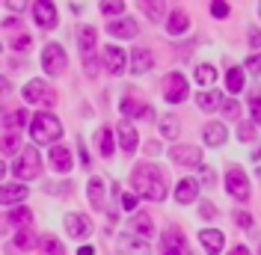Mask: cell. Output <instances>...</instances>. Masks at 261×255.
Instances as JSON below:
<instances>
[{"label":"cell","mask_w":261,"mask_h":255,"mask_svg":"<svg viewBox=\"0 0 261 255\" xmlns=\"http://www.w3.org/2000/svg\"><path fill=\"white\" fill-rule=\"evenodd\" d=\"M134 196H143L148 202H163L166 199V172L154 163H143L134 169Z\"/></svg>","instance_id":"cell-1"},{"label":"cell","mask_w":261,"mask_h":255,"mask_svg":"<svg viewBox=\"0 0 261 255\" xmlns=\"http://www.w3.org/2000/svg\"><path fill=\"white\" fill-rule=\"evenodd\" d=\"M30 137H33V145H54L63 137V125L50 113H36L30 119Z\"/></svg>","instance_id":"cell-2"},{"label":"cell","mask_w":261,"mask_h":255,"mask_svg":"<svg viewBox=\"0 0 261 255\" xmlns=\"http://www.w3.org/2000/svg\"><path fill=\"white\" fill-rule=\"evenodd\" d=\"M24 101L27 104H36V107H54L57 104V92H54V86H48L45 80H30L27 86H24Z\"/></svg>","instance_id":"cell-3"},{"label":"cell","mask_w":261,"mask_h":255,"mask_svg":"<svg viewBox=\"0 0 261 255\" xmlns=\"http://www.w3.org/2000/svg\"><path fill=\"white\" fill-rule=\"evenodd\" d=\"M12 172H15L18 178H36L39 172H42V155H39V148H36V145L21 148V155H18Z\"/></svg>","instance_id":"cell-4"},{"label":"cell","mask_w":261,"mask_h":255,"mask_svg":"<svg viewBox=\"0 0 261 255\" xmlns=\"http://www.w3.org/2000/svg\"><path fill=\"white\" fill-rule=\"evenodd\" d=\"M187 95H190V89H187L184 74L172 71V74H166V78H163V98H166L169 104H181Z\"/></svg>","instance_id":"cell-5"},{"label":"cell","mask_w":261,"mask_h":255,"mask_svg":"<svg viewBox=\"0 0 261 255\" xmlns=\"http://www.w3.org/2000/svg\"><path fill=\"white\" fill-rule=\"evenodd\" d=\"M226 190L238 199V202H246L249 199V178L241 166H231L226 172Z\"/></svg>","instance_id":"cell-6"},{"label":"cell","mask_w":261,"mask_h":255,"mask_svg":"<svg viewBox=\"0 0 261 255\" xmlns=\"http://www.w3.org/2000/svg\"><path fill=\"white\" fill-rule=\"evenodd\" d=\"M65 50L60 48V45H48V48L42 50V68H45V74H50V78H60L65 71Z\"/></svg>","instance_id":"cell-7"},{"label":"cell","mask_w":261,"mask_h":255,"mask_svg":"<svg viewBox=\"0 0 261 255\" xmlns=\"http://www.w3.org/2000/svg\"><path fill=\"white\" fill-rule=\"evenodd\" d=\"M33 18H36V24H39V27H45V30H54V27H57V21H60L57 6L48 3V0H36V3H33Z\"/></svg>","instance_id":"cell-8"},{"label":"cell","mask_w":261,"mask_h":255,"mask_svg":"<svg viewBox=\"0 0 261 255\" xmlns=\"http://www.w3.org/2000/svg\"><path fill=\"white\" fill-rule=\"evenodd\" d=\"M101 63H104V68L110 71V74H122L125 68H128V54L122 48H104L101 50Z\"/></svg>","instance_id":"cell-9"},{"label":"cell","mask_w":261,"mask_h":255,"mask_svg":"<svg viewBox=\"0 0 261 255\" xmlns=\"http://www.w3.org/2000/svg\"><path fill=\"white\" fill-rule=\"evenodd\" d=\"M65 228H68L71 238H89L95 232V225H92V220L86 214H68L65 217Z\"/></svg>","instance_id":"cell-10"},{"label":"cell","mask_w":261,"mask_h":255,"mask_svg":"<svg viewBox=\"0 0 261 255\" xmlns=\"http://www.w3.org/2000/svg\"><path fill=\"white\" fill-rule=\"evenodd\" d=\"M169 158L175 160V163H181V166H199L202 163V151L196 145H172Z\"/></svg>","instance_id":"cell-11"},{"label":"cell","mask_w":261,"mask_h":255,"mask_svg":"<svg viewBox=\"0 0 261 255\" xmlns=\"http://www.w3.org/2000/svg\"><path fill=\"white\" fill-rule=\"evenodd\" d=\"M116 137H119V145H122L125 155H134V151H137V145H140V134H137V128L130 125V122H122V125L116 128Z\"/></svg>","instance_id":"cell-12"},{"label":"cell","mask_w":261,"mask_h":255,"mask_svg":"<svg viewBox=\"0 0 261 255\" xmlns=\"http://www.w3.org/2000/svg\"><path fill=\"white\" fill-rule=\"evenodd\" d=\"M119 252H128V255H151V246H148V240L137 238V235H122V238H119Z\"/></svg>","instance_id":"cell-13"},{"label":"cell","mask_w":261,"mask_h":255,"mask_svg":"<svg viewBox=\"0 0 261 255\" xmlns=\"http://www.w3.org/2000/svg\"><path fill=\"white\" fill-rule=\"evenodd\" d=\"M137 21L134 18H116V21H110L107 24V33L113 36V39H130V36H137Z\"/></svg>","instance_id":"cell-14"},{"label":"cell","mask_w":261,"mask_h":255,"mask_svg":"<svg viewBox=\"0 0 261 255\" xmlns=\"http://www.w3.org/2000/svg\"><path fill=\"white\" fill-rule=\"evenodd\" d=\"M151 63H154V57H151V50H146V48H134V50H130V57H128V65H130V71H134V74L148 71Z\"/></svg>","instance_id":"cell-15"},{"label":"cell","mask_w":261,"mask_h":255,"mask_svg":"<svg viewBox=\"0 0 261 255\" xmlns=\"http://www.w3.org/2000/svg\"><path fill=\"white\" fill-rule=\"evenodd\" d=\"M199 238H202V246H205V252H208V255H220V252H223L226 238H223V232H220V228H205Z\"/></svg>","instance_id":"cell-16"},{"label":"cell","mask_w":261,"mask_h":255,"mask_svg":"<svg viewBox=\"0 0 261 255\" xmlns=\"http://www.w3.org/2000/svg\"><path fill=\"white\" fill-rule=\"evenodd\" d=\"M27 199V187L24 184H0V205H15Z\"/></svg>","instance_id":"cell-17"},{"label":"cell","mask_w":261,"mask_h":255,"mask_svg":"<svg viewBox=\"0 0 261 255\" xmlns=\"http://www.w3.org/2000/svg\"><path fill=\"white\" fill-rule=\"evenodd\" d=\"M48 158H50V166H54L57 172H68V169H71V163H74V160H71V151H68L65 145H54Z\"/></svg>","instance_id":"cell-18"},{"label":"cell","mask_w":261,"mask_h":255,"mask_svg":"<svg viewBox=\"0 0 261 255\" xmlns=\"http://www.w3.org/2000/svg\"><path fill=\"white\" fill-rule=\"evenodd\" d=\"M196 193H199L196 178H181L178 187H175V199H178V205H190V202L196 199Z\"/></svg>","instance_id":"cell-19"},{"label":"cell","mask_w":261,"mask_h":255,"mask_svg":"<svg viewBox=\"0 0 261 255\" xmlns=\"http://www.w3.org/2000/svg\"><path fill=\"white\" fill-rule=\"evenodd\" d=\"M122 113L130 116V119H146L148 116V104L146 101H140V98L128 95V98H122Z\"/></svg>","instance_id":"cell-20"},{"label":"cell","mask_w":261,"mask_h":255,"mask_svg":"<svg viewBox=\"0 0 261 255\" xmlns=\"http://www.w3.org/2000/svg\"><path fill=\"white\" fill-rule=\"evenodd\" d=\"M77 45H81V54H83V60H89L92 57V50H95V27H81L77 30Z\"/></svg>","instance_id":"cell-21"},{"label":"cell","mask_w":261,"mask_h":255,"mask_svg":"<svg viewBox=\"0 0 261 255\" xmlns=\"http://www.w3.org/2000/svg\"><path fill=\"white\" fill-rule=\"evenodd\" d=\"M86 193H89V202L95 208H104V202H107V184H104V178H92L86 184Z\"/></svg>","instance_id":"cell-22"},{"label":"cell","mask_w":261,"mask_h":255,"mask_svg":"<svg viewBox=\"0 0 261 255\" xmlns=\"http://www.w3.org/2000/svg\"><path fill=\"white\" fill-rule=\"evenodd\" d=\"M226 134H228V131H226V125H223V122H208L202 137H205V143H208V145H214V148H217V145L226 143Z\"/></svg>","instance_id":"cell-23"},{"label":"cell","mask_w":261,"mask_h":255,"mask_svg":"<svg viewBox=\"0 0 261 255\" xmlns=\"http://www.w3.org/2000/svg\"><path fill=\"white\" fill-rule=\"evenodd\" d=\"M220 104H223V95H220V92H199V95H196V107L202 113H214Z\"/></svg>","instance_id":"cell-24"},{"label":"cell","mask_w":261,"mask_h":255,"mask_svg":"<svg viewBox=\"0 0 261 255\" xmlns=\"http://www.w3.org/2000/svg\"><path fill=\"white\" fill-rule=\"evenodd\" d=\"M36 243H39V238L33 235V228H18V235L12 238V246H15V249H21V252L36 249Z\"/></svg>","instance_id":"cell-25"},{"label":"cell","mask_w":261,"mask_h":255,"mask_svg":"<svg viewBox=\"0 0 261 255\" xmlns=\"http://www.w3.org/2000/svg\"><path fill=\"white\" fill-rule=\"evenodd\" d=\"M151 232H154V228H151V217H148V214H137V217L130 220V235H137V238L146 240Z\"/></svg>","instance_id":"cell-26"},{"label":"cell","mask_w":261,"mask_h":255,"mask_svg":"<svg viewBox=\"0 0 261 255\" xmlns=\"http://www.w3.org/2000/svg\"><path fill=\"white\" fill-rule=\"evenodd\" d=\"M116 131L110 128H101L98 131V148H101V158H113V148H116Z\"/></svg>","instance_id":"cell-27"},{"label":"cell","mask_w":261,"mask_h":255,"mask_svg":"<svg viewBox=\"0 0 261 255\" xmlns=\"http://www.w3.org/2000/svg\"><path fill=\"white\" fill-rule=\"evenodd\" d=\"M158 128H161L163 137H169V140H175L178 137V116H172V113H163L161 119H158Z\"/></svg>","instance_id":"cell-28"},{"label":"cell","mask_w":261,"mask_h":255,"mask_svg":"<svg viewBox=\"0 0 261 255\" xmlns=\"http://www.w3.org/2000/svg\"><path fill=\"white\" fill-rule=\"evenodd\" d=\"M187 27H190V18L184 15V12H172V15H169V21H166V30L172 33V36H181Z\"/></svg>","instance_id":"cell-29"},{"label":"cell","mask_w":261,"mask_h":255,"mask_svg":"<svg viewBox=\"0 0 261 255\" xmlns=\"http://www.w3.org/2000/svg\"><path fill=\"white\" fill-rule=\"evenodd\" d=\"M226 89L231 95H238L241 89H244V68H228L226 74Z\"/></svg>","instance_id":"cell-30"},{"label":"cell","mask_w":261,"mask_h":255,"mask_svg":"<svg viewBox=\"0 0 261 255\" xmlns=\"http://www.w3.org/2000/svg\"><path fill=\"white\" fill-rule=\"evenodd\" d=\"M9 223L18 225V228H30L33 225V211L30 208H15V211L9 214Z\"/></svg>","instance_id":"cell-31"},{"label":"cell","mask_w":261,"mask_h":255,"mask_svg":"<svg viewBox=\"0 0 261 255\" xmlns=\"http://www.w3.org/2000/svg\"><path fill=\"white\" fill-rule=\"evenodd\" d=\"M0 151H3V155H15V151H21V137H18L15 131L0 137Z\"/></svg>","instance_id":"cell-32"},{"label":"cell","mask_w":261,"mask_h":255,"mask_svg":"<svg viewBox=\"0 0 261 255\" xmlns=\"http://www.w3.org/2000/svg\"><path fill=\"white\" fill-rule=\"evenodd\" d=\"M39 249H45L48 255H65V249H63V243L57 238H50V235H45V238H39V243H36Z\"/></svg>","instance_id":"cell-33"},{"label":"cell","mask_w":261,"mask_h":255,"mask_svg":"<svg viewBox=\"0 0 261 255\" xmlns=\"http://www.w3.org/2000/svg\"><path fill=\"white\" fill-rule=\"evenodd\" d=\"M196 80H199V86H214V80H217L214 65H196Z\"/></svg>","instance_id":"cell-34"},{"label":"cell","mask_w":261,"mask_h":255,"mask_svg":"<svg viewBox=\"0 0 261 255\" xmlns=\"http://www.w3.org/2000/svg\"><path fill=\"white\" fill-rule=\"evenodd\" d=\"M140 6H143V12H146L148 18H151V21H163V9H166V6H163L161 0H154V3H140Z\"/></svg>","instance_id":"cell-35"},{"label":"cell","mask_w":261,"mask_h":255,"mask_svg":"<svg viewBox=\"0 0 261 255\" xmlns=\"http://www.w3.org/2000/svg\"><path fill=\"white\" fill-rule=\"evenodd\" d=\"M24 122H27V113H24V110H12V113H6V116H3V125L12 128V131L21 128Z\"/></svg>","instance_id":"cell-36"},{"label":"cell","mask_w":261,"mask_h":255,"mask_svg":"<svg viewBox=\"0 0 261 255\" xmlns=\"http://www.w3.org/2000/svg\"><path fill=\"white\" fill-rule=\"evenodd\" d=\"M101 12H104V15H122V12H125V3H122V0H104V3H101Z\"/></svg>","instance_id":"cell-37"},{"label":"cell","mask_w":261,"mask_h":255,"mask_svg":"<svg viewBox=\"0 0 261 255\" xmlns=\"http://www.w3.org/2000/svg\"><path fill=\"white\" fill-rule=\"evenodd\" d=\"M220 113H223L226 119H238V116H241V104H238V101H223V104H220Z\"/></svg>","instance_id":"cell-38"},{"label":"cell","mask_w":261,"mask_h":255,"mask_svg":"<svg viewBox=\"0 0 261 255\" xmlns=\"http://www.w3.org/2000/svg\"><path fill=\"white\" fill-rule=\"evenodd\" d=\"M238 137H241V143H249V140H255V125H249V122H241V128H238Z\"/></svg>","instance_id":"cell-39"},{"label":"cell","mask_w":261,"mask_h":255,"mask_svg":"<svg viewBox=\"0 0 261 255\" xmlns=\"http://www.w3.org/2000/svg\"><path fill=\"white\" fill-rule=\"evenodd\" d=\"M137 205H140V196H134V193H122V211H137Z\"/></svg>","instance_id":"cell-40"},{"label":"cell","mask_w":261,"mask_h":255,"mask_svg":"<svg viewBox=\"0 0 261 255\" xmlns=\"http://www.w3.org/2000/svg\"><path fill=\"white\" fill-rule=\"evenodd\" d=\"M228 12H231V6H228V3H220V0H214V3H211V15L214 18H228Z\"/></svg>","instance_id":"cell-41"},{"label":"cell","mask_w":261,"mask_h":255,"mask_svg":"<svg viewBox=\"0 0 261 255\" xmlns=\"http://www.w3.org/2000/svg\"><path fill=\"white\" fill-rule=\"evenodd\" d=\"M234 223L241 225V228H246V232H249V228H252V217H249L246 211H234Z\"/></svg>","instance_id":"cell-42"},{"label":"cell","mask_w":261,"mask_h":255,"mask_svg":"<svg viewBox=\"0 0 261 255\" xmlns=\"http://www.w3.org/2000/svg\"><path fill=\"white\" fill-rule=\"evenodd\" d=\"M12 48H18V50H27V48H30V36H27V33H18L15 39H12Z\"/></svg>","instance_id":"cell-43"},{"label":"cell","mask_w":261,"mask_h":255,"mask_svg":"<svg viewBox=\"0 0 261 255\" xmlns=\"http://www.w3.org/2000/svg\"><path fill=\"white\" fill-rule=\"evenodd\" d=\"M246 39H249L252 48H261V30L258 27H249V36H246Z\"/></svg>","instance_id":"cell-44"},{"label":"cell","mask_w":261,"mask_h":255,"mask_svg":"<svg viewBox=\"0 0 261 255\" xmlns=\"http://www.w3.org/2000/svg\"><path fill=\"white\" fill-rule=\"evenodd\" d=\"M246 68H249L252 74H258V71H261V54H255V57H249V60H246Z\"/></svg>","instance_id":"cell-45"},{"label":"cell","mask_w":261,"mask_h":255,"mask_svg":"<svg viewBox=\"0 0 261 255\" xmlns=\"http://www.w3.org/2000/svg\"><path fill=\"white\" fill-rule=\"evenodd\" d=\"M249 110H252V119L261 125V98H252V104H249Z\"/></svg>","instance_id":"cell-46"},{"label":"cell","mask_w":261,"mask_h":255,"mask_svg":"<svg viewBox=\"0 0 261 255\" xmlns=\"http://www.w3.org/2000/svg\"><path fill=\"white\" fill-rule=\"evenodd\" d=\"M83 63H86V74H89V78H95V74H98V60H95V57H89V60H83Z\"/></svg>","instance_id":"cell-47"},{"label":"cell","mask_w":261,"mask_h":255,"mask_svg":"<svg viewBox=\"0 0 261 255\" xmlns=\"http://www.w3.org/2000/svg\"><path fill=\"white\" fill-rule=\"evenodd\" d=\"M163 255H187V246H184V249H175V246H163Z\"/></svg>","instance_id":"cell-48"},{"label":"cell","mask_w":261,"mask_h":255,"mask_svg":"<svg viewBox=\"0 0 261 255\" xmlns=\"http://www.w3.org/2000/svg\"><path fill=\"white\" fill-rule=\"evenodd\" d=\"M9 9H12V12H24L27 3H21V0H9Z\"/></svg>","instance_id":"cell-49"},{"label":"cell","mask_w":261,"mask_h":255,"mask_svg":"<svg viewBox=\"0 0 261 255\" xmlns=\"http://www.w3.org/2000/svg\"><path fill=\"white\" fill-rule=\"evenodd\" d=\"M217 211L211 208V202H202V217H214Z\"/></svg>","instance_id":"cell-50"},{"label":"cell","mask_w":261,"mask_h":255,"mask_svg":"<svg viewBox=\"0 0 261 255\" xmlns=\"http://www.w3.org/2000/svg\"><path fill=\"white\" fill-rule=\"evenodd\" d=\"M81 163L89 166V155H86V145H83V137H81Z\"/></svg>","instance_id":"cell-51"},{"label":"cell","mask_w":261,"mask_h":255,"mask_svg":"<svg viewBox=\"0 0 261 255\" xmlns=\"http://www.w3.org/2000/svg\"><path fill=\"white\" fill-rule=\"evenodd\" d=\"M202 178H205V184H214V172L208 166H202Z\"/></svg>","instance_id":"cell-52"},{"label":"cell","mask_w":261,"mask_h":255,"mask_svg":"<svg viewBox=\"0 0 261 255\" xmlns=\"http://www.w3.org/2000/svg\"><path fill=\"white\" fill-rule=\"evenodd\" d=\"M228 255H249V249H246V246H234Z\"/></svg>","instance_id":"cell-53"},{"label":"cell","mask_w":261,"mask_h":255,"mask_svg":"<svg viewBox=\"0 0 261 255\" xmlns=\"http://www.w3.org/2000/svg\"><path fill=\"white\" fill-rule=\"evenodd\" d=\"M77 255H95V249H92V246H81V249H77Z\"/></svg>","instance_id":"cell-54"},{"label":"cell","mask_w":261,"mask_h":255,"mask_svg":"<svg viewBox=\"0 0 261 255\" xmlns=\"http://www.w3.org/2000/svg\"><path fill=\"white\" fill-rule=\"evenodd\" d=\"M6 86H9V83H6V80L0 78V92H3V89H6Z\"/></svg>","instance_id":"cell-55"},{"label":"cell","mask_w":261,"mask_h":255,"mask_svg":"<svg viewBox=\"0 0 261 255\" xmlns=\"http://www.w3.org/2000/svg\"><path fill=\"white\" fill-rule=\"evenodd\" d=\"M252 160H261V148H258V151H255V158H252Z\"/></svg>","instance_id":"cell-56"},{"label":"cell","mask_w":261,"mask_h":255,"mask_svg":"<svg viewBox=\"0 0 261 255\" xmlns=\"http://www.w3.org/2000/svg\"><path fill=\"white\" fill-rule=\"evenodd\" d=\"M3 172H6V166H3V163H0V178H3Z\"/></svg>","instance_id":"cell-57"},{"label":"cell","mask_w":261,"mask_h":255,"mask_svg":"<svg viewBox=\"0 0 261 255\" xmlns=\"http://www.w3.org/2000/svg\"><path fill=\"white\" fill-rule=\"evenodd\" d=\"M258 12H261V3H258Z\"/></svg>","instance_id":"cell-58"},{"label":"cell","mask_w":261,"mask_h":255,"mask_svg":"<svg viewBox=\"0 0 261 255\" xmlns=\"http://www.w3.org/2000/svg\"><path fill=\"white\" fill-rule=\"evenodd\" d=\"M258 178H261V169H258Z\"/></svg>","instance_id":"cell-59"}]
</instances>
